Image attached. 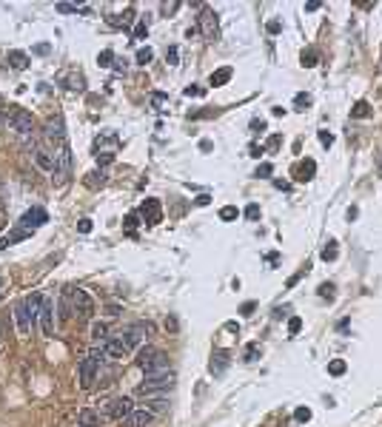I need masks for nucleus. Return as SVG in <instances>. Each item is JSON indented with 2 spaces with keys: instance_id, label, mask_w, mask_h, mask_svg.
Segmentation results:
<instances>
[{
  "instance_id": "nucleus-43",
  "label": "nucleus",
  "mask_w": 382,
  "mask_h": 427,
  "mask_svg": "<svg viewBox=\"0 0 382 427\" xmlns=\"http://www.w3.org/2000/svg\"><path fill=\"white\" fill-rule=\"evenodd\" d=\"M77 231H80V234H88V231H91V220H80L77 222Z\"/></svg>"
},
{
  "instance_id": "nucleus-31",
  "label": "nucleus",
  "mask_w": 382,
  "mask_h": 427,
  "mask_svg": "<svg viewBox=\"0 0 382 427\" xmlns=\"http://www.w3.org/2000/svg\"><path fill=\"white\" fill-rule=\"evenodd\" d=\"M112 60H114V51H112V48L100 51V57H97V63L103 66V69H109V66H112Z\"/></svg>"
},
{
  "instance_id": "nucleus-47",
  "label": "nucleus",
  "mask_w": 382,
  "mask_h": 427,
  "mask_svg": "<svg viewBox=\"0 0 382 427\" xmlns=\"http://www.w3.org/2000/svg\"><path fill=\"white\" fill-rule=\"evenodd\" d=\"M166 100H168L166 94H152V105H163Z\"/></svg>"
},
{
  "instance_id": "nucleus-33",
  "label": "nucleus",
  "mask_w": 382,
  "mask_h": 427,
  "mask_svg": "<svg viewBox=\"0 0 382 427\" xmlns=\"http://www.w3.org/2000/svg\"><path fill=\"white\" fill-rule=\"evenodd\" d=\"M146 34H149V23H146V20H140V23L134 26V40H143Z\"/></svg>"
},
{
  "instance_id": "nucleus-38",
  "label": "nucleus",
  "mask_w": 382,
  "mask_h": 427,
  "mask_svg": "<svg viewBox=\"0 0 382 427\" xmlns=\"http://www.w3.org/2000/svg\"><path fill=\"white\" fill-rule=\"evenodd\" d=\"M246 217H248V220H260V205H257V202H251V205L246 208Z\"/></svg>"
},
{
  "instance_id": "nucleus-14",
  "label": "nucleus",
  "mask_w": 382,
  "mask_h": 427,
  "mask_svg": "<svg viewBox=\"0 0 382 427\" xmlns=\"http://www.w3.org/2000/svg\"><path fill=\"white\" fill-rule=\"evenodd\" d=\"M200 26H203V37L206 40L217 37V15L211 12V9H206V12L200 15Z\"/></svg>"
},
{
  "instance_id": "nucleus-50",
  "label": "nucleus",
  "mask_w": 382,
  "mask_h": 427,
  "mask_svg": "<svg viewBox=\"0 0 382 427\" xmlns=\"http://www.w3.org/2000/svg\"><path fill=\"white\" fill-rule=\"evenodd\" d=\"M279 29H282V26H279V23H277V20H271V23H268V32H271V34H277V32H279Z\"/></svg>"
},
{
  "instance_id": "nucleus-9",
  "label": "nucleus",
  "mask_w": 382,
  "mask_h": 427,
  "mask_svg": "<svg viewBox=\"0 0 382 427\" xmlns=\"http://www.w3.org/2000/svg\"><path fill=\"white\" fill-rule=\"evenodd\" d=\"M46 222H49V214L43 211V208H32V211H26L23 217H20V228L34 231V228H40V225H46Z\"/></svg>"
},
{
  "instance_id": "nucleus-20",
  "label": "nucleus",
  "mask_w": 382,
  "mask_h": 427,
  "mask_svg": "<svg viewBox=\"0 0 382 427\" xmlns=\"http://www.w3.org/2000/svg\"><path fill=\"white\" fill-rule=\"evenodd\" d=\"M168 407H171V404H168V399H166V396H157V399H149V402H146V410H149V413H154V416L166 413Z\"/></svg>"
},
{
  "instance_id": "nucleus-15",
  "label": "nucleus",
  "mask_w": 382,
  "mask_h": 427,
  "mask_svg": "<svg viewBox=\"0 0 382 427\" xmlns=\"http://www.w3.org/2000/svg\"><path fill=\"white\" fill-rule=\"evenodd\" d=\"M34 166L43 168V171H55V154H49L46 148H34Z\"/></svg>"
},
{
  "instance_id": "nucleus-13",
  "label": "nucleus",
  "mask_w": 382,
  "mask_h": 427,
  "mask_svg": "<svg viewBox=\"0 0 382 427\" xmlns=\"http://www.w3.org/2000/svg\"><path fill=\"white\" fill-rule=\"evenodd\" d=\"M46 140H49V142H55V148L66 142L63 120H60V117H55V120H49V123H46Z\"/></svg>"
},
{
  "instance_id": "nucleus-7",
  "label": "nucleus",
  "mask_w": 382,
  "mask_h": 427,
  "mask_svg": "<svg viewBox=\"0 0 382 427\" xmlns=\"http://www.w3.org/2000/svg\"><path fill=\"white\" fill-rule=\"evenodd\" d=\"M103 350H106V356H112V359H123V356L131 350V345L126 342L123 333H117V336H109V339L103 342Z\"/></svg>"
},
{
  "instance_id": "nucleus-24",
  "label": "nucleus",
  "mask_w": 382,
  "mask_h": 427,
  "mask_svg": "<svg viewBox=\"0 0 382 427\" xmlns=\"http://www.w3.org/2000/svg\"><path fill=\"white\" fill-rule=\"evenodd\" d=\"M260 356H263L260 342H251V345H246V353H243V359H246V362H257Z\"/></svg>"
},
{
  "instance_id": "nucleus-18",
  "label": "nucleus",
  "mask_w": 382,
  "mask_h": 427,
  "mask_svg": "<svg viewBox=\"0 0 382 427\" xmlns=\"http://www.w3.org/2000/svg\"><path fill=\"white\" fill-rule=\"evenodd\" d=\"M231 74H234V71L228 69V66H223V69H217L214 74H211V77H208V86H214V88H220V86H225V83H228L231 80Z\"/></svg>"
},
{
  "instance_id": "nucleus-2",
  "label": "nucleus",
  "mask_w": 382,
  "mask_h": 427,
  "mask_svg": "<svg viewBox=\"0 0 382 427\" xmlns=\"http://www.w3.org/2000/svg\"><path fill=\"white\" fill-rule=\"evenodd\" d=\"M137 367L146 373H160V370H168V356L163 350L146 345L140 353H137Z\"/></svg>"
},
{
  "instance_id": "nucleus-22",
  "label": "nucleus",
  "mask_w": 382,
  "mask_h": 427,
  "mask_svg": "<svg viewBox=\"0 0 382 427\" xmlns=\"http://www.w3.org/2000/svg\"><path fill=\"white\" fill-rule=\"evenodd\" d=\"M106 333H109V325H106V322H91V339H94V342H106V339H109Z\"/></svg>"
},
{
  "instance_id": "nucleus-28",
  "label": "nucleus",
  "mask_w": 382,
  "mask_h": 427,
  "mask_svg": "<svg viewBox=\"0 0 382 427\" xmlns=\"http://www.w3.org/2000/svg\"><path fill=\"white\" fill-rule=\"evenodd\" d=\"M154 60V51L149 46H143V48H137V63L140 66H146V63H152Z\"/></svg>"
},
{
  "instance_id": "nucleus-30",
  "label": "nucleus",
  "mask_w": 382,
  "mask_h": 427,
  "mask_svg": "<svg viewBox=\"0 0 382 427\" xmlns=\"http://www.w3.org/2000/svg\"><path fill=\"white\" fill-rule=\"evenodd\" d=\"M317 60H319V55L314 51V48H308V51H303V66H305V69H311V66H317Z\"/></svg>"
},
{
  "instance_id": "nucleus-41",
  "label": "nucleus",
  "mask_w": 382,
  "mask_h": 427,
  "mask_svg": "<svg viewBox=\"0 0 382 427\" xmlns=\"http://www.w3.org/2000/svg\"><path fill=\"white\" fill-rule=\"evenodd\" d=\"M274 174V168H271V163H263V166L257 168V177H271Z\"/></svg>"
},
{
  "instance_id": "nucleus-3",
  "label": "nucleus",
  "mask_w": 382,
  "mask_h": 427,
  "mask_svg": "<svg viewBox=\"0 0 382 427\" xmlns=\"http://www.w3.org/2000/svg\"><path fill=\"white\" fill-rule=\"evenodd\" d=\"M103 356H106V350L100 348V350H91V353L80 362V388L83 390H91V385H94V379H97V367H100V362H103Z\"/></svg>"
},
{
  "instance_id": "nucleus-26",
  "label": "nucleus",
  "mask_w": 382,
  "mask_h": 427,
  "mask_svg": "<svg viewBox=\"0 0 382 427\" xmlns=\"http://www.w3.org/2000/svg\"><path fill=\"white\" fill-rule=\"evenodd\" d=\"M345 370H348V364H345L343 359H331V362H328V373H331V376H343Z\"/></svg>"
},
{
  "instance_id": "nucleus-39",
  "label": "nucleus",
  "mask_w": 382,
  "mask_h": 427,
  "mask_svg": "<svg viewBox=\"0 0 382 427\" xmlns=\"http://www.w3.org/2000/svg\"><path fill=\"white\" fill-rule=\"evenodd\" d=\"M137 225H140V217H137V214H128V217H126V228L134 231Z\"/></svg>"
},
{
  "instance_id": "nucleus-11",
  "label": "nucleus",
  "mask_w": 382,
  "mask_h": 427,
  "mask_svg": "<svg viewBox=\"0 0 382 427\" xmlns=\"http://www.w3.org/2000/svg\"><path fill=\"white\" fill-rule=\"evenodd\" d=\"M131 410H134V402H131L128 396H120V399L109 402V416H112V419H117V421H123Z\"/></svg>"
},
{
  "instance_id": "nucleus-5",
  "label": "nucleus",
  "mask_w": 382,
  "mask_h": 427,
  "mask_svg": "<svg viewBox=\"0 0 382 427\" xmlns=\"http://www.w3.org/2000/svg\"><path fill=\"white\" fill-rule=\"evenodd\" d=\"M72 310H74V316L77 319H91V313H94V302H91L88 291L74 288L72 291Z\"/></svg>"
},
{
  "instance_id": "nucleus-45",
  "label": "nucleus",
  "mask_w": 382,
  "mask_h": 427,
  "mask_svg": "<svg viewBox=\"0 0 382 427\" xmlns=\"http://www.w3.org/2000/svg\"><path fill=\"white\" fill-rule=\"evenodd\" d=\"M114 159V154H109V151H103V154H97V163H103V166H109Z\"/></svg>"
},
{
  "instance_id": "nucleus-4",
  "label": "nucleus",
  "mask_w": 382,
  "mask_h": 427,
  "mask_svg": "<svg viewBox=\"0 0 382 427\" xmlns=\"http://www.w3.org/2000/svg\"><path fill=\"white\" fill-rule=\"evenodd\" d=\"M9 128L15 131V134H20V137H29L34 131V117L29 114L26 109H12V114H9Z\"/></svg>"
},
{
  "instance_id": "nucleus-19",
  "label": "nucleus",
  "mask_w": 382,
  "mask_h": 427,
  "mask_svg": "<svg viewBox=\"0 0 382 427\" xmlns=\"http://www.w3.org/2000/svg\"><path fill=\"white\" fill-rule=\"evenodd\" d=\"M32 63V60H29V55H26V51H9V66H12V69H17V71H23L26 66Z\"/></svg>"
},
{
  "instance_id": "nucleus-52",
  "label": "nucleus",
  "mask_w": 382,
  "mask_h": 427,
  "mask_svg": "<svg viewBox=\"0 0 382 427\" xmlns=\"http://www.w3.org/2000/svg\"><path fill=\"white\" fill-rule=\"evenodd\" d=\"M379 171H382V166H379Z\"/></svg>"
},
{
  "instance_id": "nucleus-36",
  "label": "nucleus",
  "mask_w": 382,
  "mask_h": 427,
  "mask_svg": "<svg viewBox=\"0 0 382 427\" xmlns=\"http://www.w3.org/2000/svg\"><path fill=\"white\" fill-rule=\"evenodd\" d=\"M319 142H322L325 148H331V145H334V134H331V131H325V128H322V131H319Z\"/></svg>"
},
{
  "instance_id": "nucleus-44",
  "label": "nucleus",
  "mask_w": 382,
  "mask_h": 427,
  "mask_svg": "<svg viewBox=\"0 0 382 427\" xmlns=\"http://www.w3.org/2000/svg\"><path fill=\"white\" fill-rule=\"evenodd\" d=\"M57 12H63V15H72V12H77V6H72V3H60V6H57Z\"/></svg>"
},
{
  "instance_id": "nucleus-10",
  "label": "nucleus",
  "mask_w": 382,
  "mask_h": 427,
  "mask_svg": "<svg viewBox=\"0 0 382 427\" xmlns=\"http://www.w3.org/2000/svg\"><path fill=\"white\" fill-rule=\"evenodd\" d=\"M140 217H143L146 225H157L163 220V208H160V199H146L140 205Z\"/></svg>"
},
{
  "instance_id": "nucleus-6",
  "label": "nucleus",
  "mask_w": 382,
  "mask_h": 427,
  "mask_svg": "<svg viewBox=\"0 0 382 427\" xmlns=\"http://www.w3.org/2000/svg\"><path fill=\"white\" fill-rule=\"evenodd\" d=\"M40 331H43V336H55V302L49 299V296H43V302H40Z\"/></svg>"
},
{
  "instance_id": "nucleus-40",
  "label": "nucleus",
  "mask_w": 382,
  "mask_h": 427,
  "mask_svg": "<svg viewBox=\"0 0 382 427\" xmlns=\"http://www.w3.org/2000/svg\"><path fill=\"white\" fill-rule=\"evenodd\" d=\"M223 367H225V353H220V356H217V364L211 362V373H220Z\"/></svg>"
},
{
  "instance_id": "nucleus-48",
  "label": "nucleus",
  "mask_w": 382,
  "mask_h": 427,
  "mask_svg": "<svg viewBox=\"0 0 382 427\" xmlns=\"http://www.w3.org/2000/svg\"><path fill=\"white\" fill-rule=\"evenodd\" d=\"M166 60H168V63H171V66H174V63H177V48H168V55H166Z\"/></svg>"
},
{
  "instance_id": "nucleus-42",
  "label": "nucleus",
  "mask_w": 382,
  "mask_h": 427,
  "mask_svg": "<svg viewBox=\"0 0 382 427\" xmlns=\"http://www.w3.org/2000/svg\"><path fill=\"white\" fill-rule=\"evenodd\" d=\"M200 94H206V88H200V86H188V88H185V97H200Z\"/></svg>"
},
{
  "instance_id": "nucleus-17",
  "label": "nucleus",
  "mask_w": 382,
  "mask_h": 427,
  "mask_svg": "<svg viewBox=\"0 0 382 427\" xmlns=\"http://www.w3.org/2000/svg\"><path fill=\"white\" fill-rule=\"evenodd\" d=\"M314 171H317V163H314V159H303V163H300V166H297V180H303V182H308L311 177H314Z\"/></svg>"
},
{
  "instance_id": "nucleus-8",
  "label": "nucleus",
  "mask_w": 382,
  "mask_h": 427,
  "mask_svg": "<svg viewBox=\"0 0 382 427\" xmlns=\"http://www.w3.org/2000/svg\"><path fill=\"white\" fill-rule=\"evenodd\" d=\"M15 322H17V333H20V336H29V333H32L34 319H32V313H29V305H26V299L15 308Z\"/></svg>"
},
{
  "instance_id": "nucleus-34",
  "label": "nucleus",
  "mask_w": 382,
  "mask_h": 427,
  "mask_svg": "<svg viewBox=\"0 0 382 427\" xmlns=\"http://www.w3.org/2000/svg\"><path fill=\"white\" fill-rule=\"evenodd\" d=\"M294 419H297V421H311V407H297V410H294Z\"/></svg>"
},
{
  "instance_id": "nucleus-12",
  "label": "nucleus",
  "mask_w": 382,
  "mask_h": 427,
  "mask_svg": "<svg viewBox=\"0 0 382 427\" xmlns=\"http://www.w3.org/2000/svg\"><path fill=\"white\" fill-rule=\"evenodd\" d=\"M154 421V413H149L146 407H140V410H131L123 419V427H149Z\"/></svg>"
},
{
  "instance_id": "nucleus-32",
  "label": "nucleus",
  "mask_w": 382,
  "mask_h": 427,
  "mask_svg": "<svg viewBox=\"0 0 382 427\" xmlns=\"http://www.w3.org/2000/svg\"><path fill=\"white\" fill-rule=\"evenodd\" d=\"M300 331H303V319H300V316H291V319H288V333H291V336H297Z\"/></svg>"
},
{
  "instance_id": "nucleus-1",
  "label": "nucleus",
  "mask_w": 382,
  "mask_h": 427,
  "mask_svg": "<svg viewBox=\"0 0 382 427\" xmlns=\"http://www.w3.org/2000/svg\"><path fill=\"white\" fill-rule=\"evenodd\" d=\"M174 373L171 370H160V373H146L143 385H140V396H154V393H168L174 388Z\"/></svg>"
},
{
  "instance_id": "nucleus-21",
  "label": "nucleus",
  "mask_w": 382,
  "mask_h": 427,
  "mask_svg": "<svg viewBox=\"0 0 382 427\" xmlns=\"http://www.w3.org/2000/svg\"><path fill=\"white\" fill-rule=\"evenodd\" d=\"M26 237H29V231H15V234L3 237V239H0V253L6 251L9 245H15V242H20V239H26Z\"/></svg>"
},
{
  "instance_id": "nucleus-23",
  "label": "nucleus",
  "mask_w": 382,
  "mask_h": 427,
  "mask_svg": "<svg viewBox=\"0 0 382 427\" xmlns=\"http://www.w3.org/2000/svg\"><path fill=\"white\" fill-rule=\"evenodd\" d=\"M60 316H63V319H72L74 316V310H72V291L60 296Z\"/></svg>"
},
{
  "instance_id": "nucleus-35",
  "label": "nucleus",
  "mask_w": 382,
  "mask_h": 427,
  "mask_svg": "<svg viewBox=\"0 0 382 427\" xmlns=\"http://www.w3.org/2000/svg\"><path fill=\"white\" fill-rule=\"evenodd\" d=\"M319 296H322V299H331V296H334V285L322 282V285H319Z\"/></svg>"
},
{
  "instance_id": "nucleus-37",
  "label": "nucleus",
  "mask_w": 382,
  "mask_h": 427,
  "mask_svg": "<svg viewBox=\"0 0 382 427\" xmlns=\"http://www.w3.org/2000/svg\"><path fill=\"white\" fill-rule=\"evenodd\" d=\"M294 105H297V109H305V105H311V94H297V97H294Z\"/></svg>"
},
{
  "instance_id": "nucleus-49",
  "label": "nucleus",
  "mask_w": 382,
  "mask_h": 427,
  "mask_svg": "<svg viewBox=\"0 0 382 427\" xmlns=\"http://www.w3.org/2000/svg\"><path fill=\"white\" fill-rule=\"evenodd\" d=\"M194 202H197V205H208V202H211V197H208V194H200Z\"/></svg>"
},
{
  "instance_id": "nucleus-27",
  "label": "nucleus",
  "mask_w": 382,
  "mask_h": 427,
  "mask_svg": "<svg viewBox=\"0 0 382 427\" xmlns=\"http://www.w3.org/2000/svg\"><path fill=\"white\" fill-rule=\"evenodd\" d=\"M337 256H340V251H337V242L331 239V242H328V245L322 248V259H325V262H334Z\"/></svg>"
},
{
  "instance_id": "nucleus-51",
  "label": "nucleus",
  "mask_w": 382,
  "mask_h": 427,
  "mask_svg": "<svg viewBox=\"0 0 382 427\" xmlns=\"http://www.w3.org/2000/svg\"><path fill=\"white\" fill-rule=\"evenodd\" d=\"M0 288H3V279H0Z\"/></svg>"
},
{
  "instance_id": "nucleus-25",
  "label": "nucleus",
  "mask_w": 382,
  "mask_h": 427,
  "mask_svg": "<svg viewBox=\"0 0 382 427\" xmlns=\"http://www.w3.org/2000/svg\"><path fill=\"white\" fill-rule=\"evenodd\" d=\"M351 117H359V120H362V117H371V105H368L365 100H359V103L351 109Z\"/></svg>"
},
{
  "instance_id": "nucleus-29",
  "label": "nucleus",
  "mask_w": 382,
  "mask_h": 427,
  "mask_svg": "<svg viewBox=\"0 0 382 427\" xmlns=\"http://www.w3.org/2000/svg\"><path fill=\"white\" fill-rule=\"evenodd\" d=\"M240 217V211L234 205H225V208H220V220L223 222H231V220H237Z\"/></svg>"
},
{
  "instance_id": "nucleus-46",
  "label": "nucleus",
  "mask_w": 382,
  "mask_h": 427,
  "mask_svg": "<svg viewBox=\"0 0 382 427\" xmlns=\"http://www.w3.org/2000/svg\"><path fill=\"white\" fill-rule=\"evenodd\" d=\"M254 308H257L254 302H246V305L240 308V313H243V316H251V310H254Z\"/></svg>"
},
{
  "instance_id": "nucleus-16",
  "label": "nucleus",
  "mask_w": 382,
  "mask_h": 427,
  "mask_svg": "<svg viewBox=\"0 0 382 427\" xmlns=\"http://www.w3.org/2000/svg\"><path fill=\"white\" fill-rule=\"evenodd\" d=\"M77 421H80V427H103V419H100V413L88 410V407H83V410L77 413Z\"/></svg>"
}]
</instances>
